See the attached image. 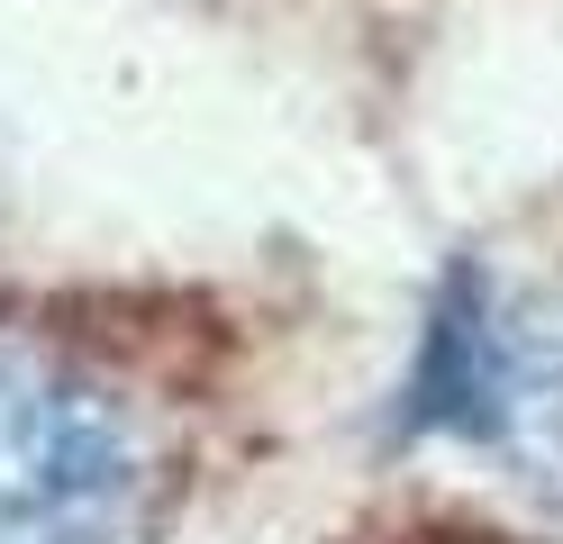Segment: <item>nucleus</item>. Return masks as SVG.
<instances>
[{"label":"nucleus","mask_w":563,"mask_h":544,"mask_svg":"<svg viewBox=\"0 0 563 544\" xmlns=\"http://www.w3.org/2000/svg\"><path fill=\"white\" fill-rule=\"evenodd\" d=\"M400 418L418 435L490 445L563 499V290H500L482 264H454Z\"/></svg>","instance_id":"obj_1"},{"label":"nucleus","mask_w":563,"mask_h":544,"mask_svg":"<svg viewBox=\"0 0 563 544\" xmlns=\"http://www.w3.org/2000/svg\"><path fill=\"white\" fill-rule=\"evenodd\" d=\"M146 490L128 399L0 354V544H128Z\"/></svg>","instance_id":"obj_2"}]
</instances>
